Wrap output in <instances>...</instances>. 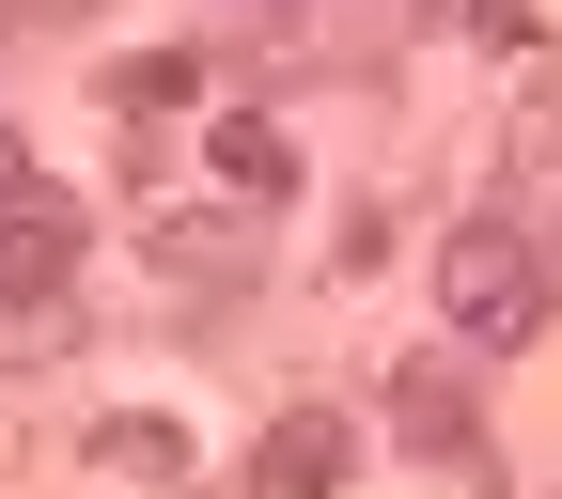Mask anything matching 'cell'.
<instances>
[{
	"mask_svg": "<svg viewBox=\"0 0 562 499\" xmlns=\"http://www.w3.org/2000/svg\"><path fill=\"white\" fill-rule=\"evenodd\" d=\"M547 250L516 235V219H453V250H438V313H453V343H531L547 328Z\"/></svg>",
	"mask_w": 562,
	"mask_h": 499,
	"instance_id": "6da1fadb",
	"label": "cell"
},
{
	"mask_svg": "<svg viewBox=\"0 0 562 499\" xmlns=\"http://www.w3.org/2000/svg\"><path fill=\"white\" fill-rule=\"evenodd\" d=\"M63 297H79V203H63V188H16V203H0V313H16L0 343H47Z\"/></svg>",
	"mask_w": 562,
	"mask_h": 499,
	"instance_id": "7a4b0ae2",
	"label": "cell"
},
{
	"mask_svg": "<svg viewBox=\"0 0 562 499\" xmlns=\"http://www.w3.org/2000/svg\"><path fill=\"white\" fill-rule=\"evenodd\" d=\"M344 468H360V421H344V406H281L266 453H250V499H328Z\"/></svg>",
	"mask_w": 562,
	"mask_h": 499,
	"instance_id": "3957f363",
	"label": "cell"
},
{
	"mask_svg": "<svg viewBox=\"0 0 562 499\" xmlns=\"http://www.w3.org/2000/svg\"><path fill=\"white\" fill-rule=\"evenodd\" d=\"M391 438H406V453H438V468H469V453H484L469 375H453V360H406V375H391Z\"/></svg>",
	"mask_w": 562,
	"mask_h": 499,
	"instance_id": "277c9868",
	"label": "cell"
},
{
	"mask_svg": "<svg viewBox=\"0 0 562 499\" xmlns=\"http://www.w3.org/2000/svg\"><path fill=\"white\" fill-rule=\"evenodd\" d=\"M203 157H220L235 203H281V188H297V140H281L266 110H220V125H203Z\"/></svg>",
	"mask_w": 562,
	"mask_h": 499,
	"instance_id": "5b68a950",
	"label": "cell"
},
{
	"mask_svg": "<svg viewBox=\"0 0 562 499\" xmlns=\"http://www.w3.org/2000/svg\"><path fill=\"white\" fill-rule=\"evenodd\" d=\"M157 265L188 281V297H235L250 281V219H157Z\"/></svg>",
	"mask_w": 562,
	"mask_h": 499,
	"instance_id": "8992f818",
	"label": "cell"
},
{
	"mask_svg": "<svg viewBox=\"0 0 562 499\" xmlns=\"http://www.w3.org/2000/svg\"><path fill=\"white\" fill-rule=\"evenodd\" d=\"M188 94H203L188 47H140V63H125V110H188Z\"/></svg>",
	"mask_w": 562,
	"mask_h": 499,
	"instance_id": "52a82bcc",
	"label": "cell"
},
{
	"mask_svg": "<svg viewBox=\"0 0 562 499\" xmlns=\"http://www.w3.org/2000/svg\"><path fill=\"white\" fill-rule=\"evenodd\" d=\"M16 32H79V16H110V0H0Z\"/></svg>",
	"mask_w": 562,
	"mask_h": 499,
	"instance_id": "ba28073f",
	"label": "cell"
},
{
	"mask_svg": "<svg viewBox=\"0 0 562 499\" xmlns=\"http://www.w3.org/2000/svg\"><path fill=\"white\" fill-rule=\"evenodd\" d=\"M16 188H47V172H32V157H16V140H0V203H16Z\"/></svg>",
	"mask_w": 562,
	"mask_h": 499,
	"instance_id": "9c48e42d",
	"label": "cell"
},
{
	"mask_svg": "<svg viewBox=\"0 0 562 499\" xmlns=\"http://www.w3.org/2000/svg\"><path fill=\"white\" fill-rule=\"evenodd\" d=\"M547 265H562V235H547Z\"/></svg>",
	"mask_w": 562,
	"mask_h": 499,
	"instance_id": "30bf717a",
	"label": "cell"
}]
</instances>
